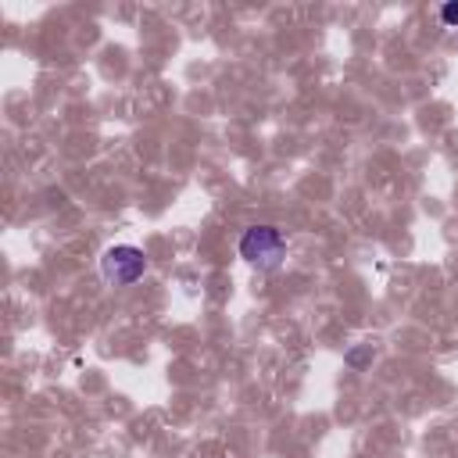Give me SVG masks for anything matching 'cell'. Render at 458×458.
<instances>
[{
  "label": "cell",
  "mask_w": 458,
  "mask_h": 458,
  "mask_svg": "<svg viewBox=\"0 0 458 458\" xmlns=\"http://www.w3.org/2000/svg\"><path fill=\"white\" fill-rule=\"evenodd\" d=\"M236 250H240V258L247 265H254L261 272H272L286 258V236L276 225H247L240 243H236Z\"/></svg>",
  "instance_id": "1"
},
{
  "label": "cell",
  "mask_w": 458,
  "mask_h": 458,
  "mask_svg": "<svg viewBox=\"0 0 458 458\" xmlns=\"http://www.w3.org/2000/svg\"><path fill=\"white\" fill-rule=\"evenodd\" d=\"M143 272H147V254L132 243H114L100 254V276L111 286H132L143 279Z\"/></svg>",
  "instance_id": "2"
},
{
  "label": "cell",
  "mask_w": 458,
  "mask_h": 458,
  "mask_svg": "<svg viewBox=\"0 0 458 458\" xmlns=\"http://www.w3.org/2000/svg\"><path fill=\"white\" fill-rule=\"evenodd\" d=\"M440 18H444V25H458V0L444 4V7H440Z\"/></svg>",
  "instance_id": "3"
}]
</instances>
